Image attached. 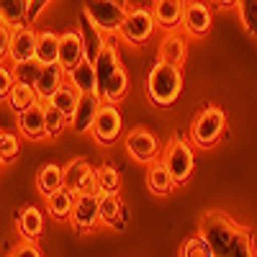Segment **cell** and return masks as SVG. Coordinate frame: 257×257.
Listing matches in <instances>:
<instances>
[{"instance_id": "1", "label": "cell", "mask_w": 257, "mask_h": 257, "mask_svg": "<svg viewBox=\"0 0 257 257\" xmlns=\"http://www.w3.org/2000/svg\"><path fill=\"white\" fill-rule=\"evenodd\" d=\"M201 234L208 239L213 257H252L254 234L249 226L231 221L224 211H206L201 216Z\"/></svg>"}, {"instance_id": "2", "label": "cell", "mask_w": 257, "mask_h": 257, "mask_svg": "<svg viewBox=\"0 0 257 257\" xmlns=\"http://www.w3.org/2000/svg\"><path fill=\"white\" fill-rule=\"evenodd\" d=\"M180 90H183V70L178 67V64L157 59V64L147 75V95H149V100H152L155 105H160V108H167V105H173L180 98Z\"/></svg>"}, {"instance_id": "3", "label": "cell", "mask_w": 257, "mask_h": 257, "mask_svg": "<svg viewBox=\"0 0 257 257\" xmlns=\"http://www.w3.org/2000/svg\"><path fill=\"white\" fill-rule=\"evenodd\" d=\"M162 162L170 170V175H173L175 185H185L190 180L196 157H193V149H190V144L183 137H173V139L167 142L165 152H162Z\"/></svg>"}, {"instance_id": "4", "label": "cell", "mask_w": 257, "mask_h": 257, "mask_svg": "<svg viewBox=\"0 0 257 257\" xmlns=\"http://www.w3.org/2000/svg\"><path fill=\"white\" fill-rule=\"evenodd\" d=\"M224 128H226V113L221 108H216V105H211V108H206L203 113L196 116V121L190 126V139L196 147L208 149L221 139Z\"/></svg>"}, {"instance_id": "5", "label": "cell", "mask_w": 257, "mask_h": 257, "mask_svg": "<svg viewBox=\"0 0 257 257\" xmlns=\"http://www.w3.org/2000/svg\"><path fill=\"white\" fill-rule=\"evenodd\" d=\"M155 26H157V21H155V13L152 11H147V8H132V11H126V18H123V24H121V36L128 41V44H144V41H149V36L155 34Z\"/></svg>"}, {"instance_id": "6", "label": "cell", "mask_w": 257, "mask_h": 257, "mask_svg": "<svg viewBox=\"0 0 257 257\" xmlns=\"http://www.w3.org/2000/svg\"><path fill=\"white\" fill-rule=\"evenodd\" d=\"M126 11L128 8L113 3V0H85V8H82V13L88 16L100 31H118L123 18H126Z\"/></svg>"}, {"instance_id": "7", "label": "cell", "mask_w": 257, "mask_h": 257, "mask_svg": "<svg viewBox=\"0 0 257 257\" xmlns=\"http://www.w3.org/2000/svg\"><path fill=\"white\" fill-rule=\"evenodd\" d=\"M100 221V193H77L70 213L75 231H93Z\"/></svg>"}, {"instance_id": "8", "label": "cell", "mask_w": 257, "mask_h": 257, "mask_svg": "<svg viewBox=\"0 0 257 257\" xmlns=\"http://www.w3.org/2000/svg\"><path fill=\"white\" fill-rule=\"evenodd\" d=\"M90 132H93L95 142H100V144H113L121 137L123 118H121V111L116 108V103H103V108L98 111Z\"/></svg>"}, {"instance_id": "9", "label": "cell", "mask_w": 257, "mask_h": 257, "mask_svg": "<svg viewBox=\"0 0 257 257\" xmlns=\"http://www.w3.org/2000/svg\"><path fill=\"white\" fill-rule=\"evenodd\" d=\"M103 108V95L98 90H90V93H80L77 98V108L75 113L70 116V123L77 134H85V132H90V126L98 116V111Z\"/></svg>"}, {"instance_id": "10", "label": "cell", "mask_w": 257, "mask_h": 257, "mask_svg": "<svg viewBox=\"0 0 257 257\" xmlns=\"http://www.w3.org/2000/svg\"><path fill=\"white\" fill-rule=\"evenodd\" d=\"M18 128H21V134L31 142L47 139V103L36 100L31 108L21 111L18 113Z\"/></svg>"}, {"instance_id": "11", "label": "cell", "mask_w": 257, "mask_h": 257, "mask_svg": "<svg viewBox=\"0 0 257 257\" xmlns=\"http://www.w3.org/2000/svg\"><path fill=\"white\" fill-rule=\"evenodd\" d=\"M126 149H128V155H132L137 162H155L157 155H160V142L155 139L152 132L137 126L134 132L126 137Z\"/></svg>"}, {"instance_id": "12", "label": "cell", "mask_w": 257, "mask_h": 257, "mask_svg": "<svg viewBox=\"0 0 257 257\" xmlns=\"http://www.w3.org/2000/svg\"><path fill=\"white\" fill-rule=\"evenodd\" d=\"M211 24H213V18H211L208 6L201 3V0H188L185 13H183V24H180L185 29V34L201 39V36H206L211 31Z\"/></svg>"}, {"instance_id": "13", "label": "cell", "mask_w": 257, "mask_h": 257, "mask_svg": "<svg viewBox=\"0 0 257 257\" xmlns=\"http://www.w3.org/2000/svg\"><path fill=\"white\" fill-rule=\"evenodd\" d=\"M36 36L34 29L26 24V26H16L11 31V47H8V59L16 64V62H26V59H34L36 57Z\"/></svg>"}, {"instance_id": "14", "label": "cell", "mask_w": 257, "mask_h": 257, "mask_svg": "<svg viewBox=\"0 0 257 257\" xmlns=\"http://www.w3.org/2000/svg\"><path fill=\"white\" fill-rule=\"evenodd\" d=\"M85 59V41H82V34L70 29L59 34V64L64 70H72L75 64H80Z\"/></svg>"}, {"instance_id": "15", "label": "cell", "mask_w": 257, "mask_h": 257, "mask_svg": "<svg viewBox=\"0 0 257 257\" xmlns=\"http://www.w3.org/2000/svg\"><path fill=\"white\" fill-rule=\"evenodd\" d=\"M64 77H67V70L62 67L59 62H52V64H44L41 67V75H39V80H36V95H39V100H49L54 93H57V88L64 82Z\"/></svg>"}, {"instance_id": "16", "label": "cell", "mask_w": 257, "mask_h": 257, "mask_svg": "<svg viewBox=\"0 0 257 257\" xmlns=\"http://www.w3.org/2000/svg\"><path fill=\"white\" fill-rule=\"evenodd\" d=\"M185 3H188V0H155V3H152V6H155V8H152L155 21H157L162 29H167V31L178 29V26L183 24Z\"/></svg>"}, {"instance_id": "17", "label": "cell", "mask_w": 257, "mask_h": 257, "mask_svg": "<svg viewBox=\"0 0 257 257\" xmlns=\"http://www.w3.org/2000/svg\"><path fill=\"white\" fill-rule=\"evenodd\" d=\"M67 82H72L80 93L98 90V72H95V64H93V59L85 57L80 64H75L72 70H67ZM98 93H100V90H98Z\"/></svg>"}, {"instance_id": "18", "label": "cell", "mask_w": 257, "mask_h": 257, "mask_svg": "<svg viewBox=\"0 0 257 257\" xmlns=\"http://www.w3.org/2000/svg\"><path fill=\"white\" fill-rule=\"evenodd\" d=\"M126 216L123 211V198L118 190H103L100 193V221L108 226H118L121 229V219Z\"/></svg>"}, {"instance_id": "19", "label": "cell", "mask_w": 257, "mask_h": 257, "mask_svg": "<svg viewBox=\"0 0 257 257\" xmlns=\"http://www.w3.org/2000/svg\"><path fill=\"white\" fill-rule=\"evenodd\" d=\"M75 196L70 188H57L52 196H47V211L54 221H70V213H72V206H75Z\"/></svg>"}, {"instance_id": "20", "label": "cell", "mask_w": 257, "mask_h": 257, "mask_svg": "<svg viewBox=\"0 0 257 257\" xmlns=\"http://www.w3.org/2000/svg\"><path fill=\"white\" fill-rule=\"evenodd\" d=\"M90 173H93V167H90L88 160H82V157L70 160L67 165L62 167V185H64V188H70L72 193H80L82 183L88 180Z\"/></svg>"}, {"instance_id": "21", "label": "cell", "mask_w": 257, "mask_h": 257, "mask_svg": "<svg viewBox=\"0 0 257 257\" xmlns=\"http://www.w3.org/2000/svg\"><path fill=\"white\" fill-rule=\"evenodd\" d=\"M18 231L29 242H36L41 237V231H44V216H41V211L36 206H26L18 213Z\"/></svg>"}, {"instance_id": "22", "label": "cell", "mask_w": 257, "mask_h": 257, "mask_svg": "<svg viewBox=\"0 0 257 257\" xmlns=\"http://www.w3.org/2000/svg\"><path fill=\"white\" fill-rule=\"evenodd\" d=\"M95 72H98V90L103 88L105 82H108V77L121 67V62H118V52H116V47L113 44H105L100 52H98V57H95Z\"/></svg>"}, {"instance_id": "23", "label": "cell", "mask_w": 257, "mask_h": 257, "mask_svg": "<svg viewBox=\"0 0 257 257\" xmlns=\"http://www.w3.org/2000/svg\"><path fill=\"white\" fill-rule=\"evenodd\" d=\"M147 185L155 196H167L173 190L175 180L170 175V170L165 167V162H149V170H147Z\"/></svg>"}, {"instance_id": "24", "label": "cell", "mask_w": 257, "mask_h": 257, "mask_svg": "<svg viewBox=\"0 0 257 257\" xmlns=\"http://www.w3.org/2000/svg\"><path fill=\"white\" fill-rule=\"evenodd\" d=\"M160 59L183 67V62H185V39L180 34H175V29L162 39V44H160Z\"/></svg>"}, {"instance_id": "25", "label": "cell", "mask_w": 257, "mask_h": 257, "mask_svg": "<svg viewBox=\"0 0 257 257\" xmlns=\"http://www.w3.org/2000/svg\"><path fill=\"white\" fill-rule=\"evenodd\" d=\"M126 93H128V75H126L123 67H118V70L108 77V82L100 88V95H103L105 103H116V105H118V103L126 98Z\"/></svg>"}, {"instance_id": "26", "label": "cell", "mask_w": 257, "mask_h": 257, "mask_svg": "<svg viewBox=\"0 0 257 257\" xmlns=\"http://www.w3.org/2000/svg\"><path fill=\"white\" fill-rule=\"evenodd\" d=\"M39 100V95H36V88L34 85H26V82H13V88H11V95H8V105L16 111V113H21V111H26V108H31V105Z\"/></svg>"}, {"instance_id": "27", "label": "cell", "mask_w": 257, "mask_h": 257, "mask_svg": "<svg viewBox=\"0 0 257 257\" xmlns=\"http://www.w3.org/2000/svg\"><path fill=\"white\" fill-rule=\"evenodd\" d=\"M36 59L41 64L59 62V36L54 31H41L36 36Z\"/></svg>"}, {"instance_id": "28", "label": "cell", "mask_w": 257, "mask_h": 257, "mask_svg": "<svg viewBox=\"0 0 257 257\" xmlns=\"http://www.w3.org/2000/svg\"><path fill=\"white\" fill-rule=\"evenodd\" d=\"M80 34H82V41H85V57L95 62L98 52L105 47V41H103V36H100V29H98L85 13H82V29H80Z\"/></svg>"}, {"instance_id": "29", "label": "cell", "mask_w": 257, "mask_h": 257, "mask_svg": "<svg viewBox=\"0 0 257 257\" xmlns=\"http://www.w3.org/2000/svg\"><path fill=\"white\" fill-rule=\"evenodd\" d=\"M77 98H80V90L75 88V85L72 82H62L57 88V93L49 98V103H54L57 108L70 118L75 113V108H77Z\"/></svg>"}, {"instance_id": "30", "label": "cell", "mask_w": 257, "mask_h": 257, "mask_svg": "<svg viewBox=\"0 0 257 257\" xmlns=\"http://www.w3.org/2000/svg\"><path fill=\"white\" fill-rule=\"evenodd\" d=\"M36 185H39V193L44 198L52 196L57 188H62V167L54 165V162L44 165V167H41V173H39V178H36Z\"/></svg>"}, {"instance_id": "31", "label": "cell", "mask_w": 257, "mask_h": 257, "mask_svg": "<svg viewBox=\"0 0 257 257\" xmlns=\"http://www.w3.org/2000/svg\"><path fill=\"white\" fill-rule=\"evenodd\" d=\"M41 67H44V64H41V62L34 57V59H26V62H16L13 75H16L18 82L36 85V80H39V75H41Z\"/></svg>"}, {"instance_id": "32", "label": "cell", "mask_w": 257, "mask_h": 257, "mask_svg": "<svg viewBox=\"0 0 257 257\" xmlns=\"http://www.w3.org/2000/svg\"><path fill=\"white\" fill-rule=\"evenodd\" d=\"M180 254L183 257H213V249L203 234H196V237H190L180 244Z\"/></svg>"}, {"instance_id": "33", "label": "cell", "mask_w": 257, "mask_h": 257, "mask_svg": "<svg viewBox=\"0 0 257 257\" xmlns=\"http://www.w3.org/2000/svg\"><path fill=\"white\" fill-rule=\"evenodd\" d=\"M95 178H98V190H121V173L113 165H103L95 170Z\"/></svg>"}, {"instance_id": "34", "label": "cell", "mask_w": 257, "mask_h": 257, "mask_svg": "<svg viewBox=\"0 0 257 257\" xmlns=\"http://www.w3.org/2000/svg\"><path fill=\"white\" fill-rule=\"evenodd\" d=\"M242 26L249 36H257V0H237Z\"/></svg>"}, {"instance_id": "35", "label": "cell", "mask_w": 257, "mask_h": 257, "mask_svg": "<svg viewBox=\"0 0 257 257\" xmlns=\"http://www.w3.org/2000/svg\"><path fill=\"white\" fill-rule=\"evenodd\" d=\"M67 121H70V118L64 116L54 103L47 100V137H49V139H57V137L62 134V128L67 126Z\"/></svg>"}, {"instance_id": "36", "label": "cell", "mask_w": 257, "mask_h": 257, "mask_svg": "<svg viewBox=\"0 0 257 257\" xmlns=\"http://www.w3.org/2000/svg\"><path fill=\"white\" fill-rule=\"evenodd\" d=\"M0 157H3V162H13L18 157V137L13 132L0 134Z\"/></svg>"}, {"instance_id": "37", "label": "cell", "mask_w": 257, "mask_h": 257, "mask_svg": "<svg viewBox=\"0 0 257 257\" xmlns=\"http://www.w3.org/2000/svg\"><path fill=\"white\" fill-rule=\"evenodd\" d=\"M13 82H16L13 70H11V67H3V62H0V100H8Z\"/></svg>"}, {"instance_id": "38", "label": "cell", "mask_w": 257, "mask_h": 257, "mask_svg": "<svg viewBox=\"0 0 257 257\" xmlns=\"http://www.w3.org/2000/svg\"><path fill=\"white\" fill-rule=\"evenodd\" d=\"M8 47H11V26L0 21V62L8 59Z\"/></svg>"}, {"instance_id": "39", "label": "cell", "mask_w": 257, "mask_h": 257, "mask_svg": "<svg viewBox=\"0 0 257 257\" xmlns=\"http://www.w3.org/2000/svg\"><path fill=\"white\" fill-rule=\"evenodd\" d=\"M49 6V0H29V13H26V24L31 26L34 21L41 16V11H44Z\"/></svg>"}, {"instance_id": "40", "label": "cell", "mask_w": 257, "mask_h": 257, "mask_svg": "<svg viewBox=\"0 0 257 257\" xmlns=\"http://www.w3.org/2000/svg\"><path fill=\"white\" fill-rule=\"evenodd\" d=\"M11 254H16V257H21V254H41V249H39V244L36 242H29V239H24V244H18Z\"/></svg>"}, {"instance_id": "41", "label": "cell", "mask_w": 257, "mask_h": 257, "mask_svg": "<svg viewBox=\"0 0 257 257\" xmlns=\"http://www.w3.org/2000/svg\"><path fill=\"white\" fill-rule=\"evenodd\" d=\"M213 6L221 8V11H226V8H234V6H237V0H213Z\"/></svg>"}, {"instance_id": "42", "label": "cell", "mask_w": 257, "mask_h": 257, "mask_svg": "<svg viewBox=\"0 0 257 257\" xmlns=\"http://www.w3.org/2000/svg\"><path fill=\"white\" fill-rule=\"evenodd\" d=\"M113 3H118V6H123V8H128V0H113Z\"/></svg>"}, {"instance_id": "43", "label": "cell", "mask_w": 257, "mask_h": 257, "mask_svg": "<svg viewBox=\"0 0 257 257\" xmlns=\"http://www.w3.org/2000/svg\"><path fill=\"white\" fill-rule=\"evenodd\" d=\"M0 21H3V6H0Z\"/></svg>"}, {"instance_id": "44", "label": "cell", "mask_w": 257, "mask_h": 257, "mask_svg": "<svg viewBox=\"0 0 257 257\" xmlns=\"http://www.w3.org/2000/svg\"><path fill=\"white\" fill-rule=\"evenodd\" d=\"M0 167H3V157H0Z\"/></svg>"}, {"instance_id": "45", "label": "cell", "mask_w": 257, "mask_h": 257, "mask_svg": "<svg viewBox=\"0 0 257 257\" xmlns=\"http://www.w3.org/2000/svg\"><path fill=\"white\" fill-rule=\"evenodd\" d=\"M0 134H3V128H0Z\"/></svg>"}]
</instances>
